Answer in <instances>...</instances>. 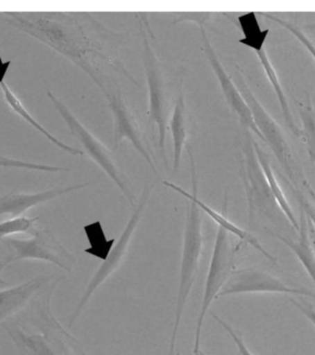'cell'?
Here are the masks:
<instances>
[{"label": "cell", "instance_id": "cell-8", "mask_svg": "<svg viewBox=\"0 0 315 355\" xmlns=\"http://www.w3.org/2000/svg\"><path fill=\"white\" fill-rule=\"evenodd\" d=\"M236 250L232 246L230 233L223 228L218 227L214 245L212 257H211L209 272H207L201 311L196 320L195 329V342H194V355L201 354V339L205 318L209 312L211 304L218 298L219 293L224 286L235 267Z\"/></svg>", "mask_w": 315, "mask_h": 355}, {"label": "cell", "instance_id": "cell-33", "mask_svg": "<svg viewBox=\"0 0 315 355\" xmlns=\"http://www.w3.org/2000/svg\"><path fill=\"white\" fill-rule=\"evenodd\" d=\"M303 28H305V30H309L312 31V32H315V24L305 25V26Z\"/></svg>", "mask_w": 315, "mask_h": 355}, {"label": "cell", "instance_id": "cell-5", "mask_svg": "<svg viewBox=\"0 0 315 355\" xmlns=\"http://www.w3.org/2000/svg\"><path fill=\"white\" fill-rule=\"evenodd\" d=\"M47 96L51 101L56 112L64 120L70 133L83 146L84 151L115 183L131 207H135V205H137V198L134 193L133 186L118 164L114 152L108 146H106L99 138L95 137L73 114L71 110L66 104L62 103L50 90H47Z\"/></svg>", "mask_w": 315, "mask_h": 355}, {"label": "cell", "instance_id": "cell-23", "mask_svg": "<svg viewBox=\"0 0 315 355\" xmlns=\"http://www.w3.org/2000/svg\"><path fill=\"white\" fill-rule=\"evenodd\" d=\"M83 230L90 243V247L84 250V252L105 261L114 248L117 239L106 238L102 223L100 221L84 225Z\"/></svg>", "mask_w": 315, "mask_h": 355}, {"label": "cell", "instance_id": "cell-36", "mask_svg": "<svg viewBox=\"0 0 315 355\" xmlns=\"http://www.w3.org/2000/svg\"><path fill=\"white\" fill-rule=\"evenodd\" d=\"M199 355H206V354H205L203 353V352H202V351H201V354H199Z\"/></svg>", "mask_w": 315, "mask_h": 355}, {"label": "cell", "instance_id": "cell-18", "mask_svg": "<svg viewBox=\"0 0 315 355\" xmlns=\"http://www.w3.org/2000/svg\"><path fill=\"white\" fill-rule=\"evenodd\" d=\"M168 129H170L173 141V170L176 171L180 168L182 154L188 139V115L184 88L180 92L178 98L174 105L173 114L169 122Z\"/></svg>", "mask_w": 315, "mask_h": 355}, {"label": "cell", "instance_id": "cell-6", "mask_svg": "<svg viewBox=\"0 0 315 355\" xmlns=\"http://www.w3.org/2000/svg\"><path fill=\"white\" fill-rule=\"evenodd\" d=\"M10 250V254L1 261V270L17 261L39 260L47 261L71 272L77 263L75 256L62 245L49 228H33L27 239L6 238L2 241Z\"/></svg>", "mask_w": 315, "mask_h": 355}, {"label": "cell", "instance_id": "cell-1", "mask_svg": "<svg viewBox=\"0 0 315 355\" xmlns=\"http://www.w3.org/2000/svg\"><path fill=\"white\" fill-rule=\"evenodd\" d=\"M0 21L26 33L80 67L102 92L119 89L121 78L139 85L121 59L125 35L92 17L61 11L0 12Z\"/></svg>", "mask_w": 315, "mask_h": 355}, {"label": "cell", "instance_id": "cell-26", "mask_svg": "<svg viewBox=\"0 0 315 355\" xmlns=\"http://www.w3.org/2000/svg\"><path fill=\"white\" fill-rule=\"evenodd\" d=\"M0 168H24V170L44 171V173H60V171H69V168L58 167V166L40 164V163L25 162V160L6 157H0Z\"/></svg>", "mask_w": 315, "mask_h": 355}, {"label": "cell", "instance_id": "cell-9", "mask_svg": "<svg viewBox=\"0 0 315 355\" xmlns=\"http://www.w3.org/2000/svg\"><path fill=\"white\" fill-rule=\"evenodd\" d=\"M153 189L154 184L145 186L142 196H140L139 202H137L136 207H135L134 212L132 214L130 218H129L128 224L124 228L119 239H118L117 242H115L108 258L105 261H103L102 266L98 268L96 272L94 273V275L90 280L88 286H87L86 290L84 291L83 297H81L80 302L78 304L77 308L75 309V311L73 312L71 317H70L69 328L72 327L73 324L83 314L87 304L91 300L94 293L119 268L120 263H122L123 259L125 258L126 253H128L129 245H130L132 239H133L135 231L137 230V225H139V222L142 220L143 215H144L148 199H150L151 193H153Z\"/></svg>", "mask_w": 315, "mask_h": 355}, {"label": "cell", "instance_id": "cell-27", "mask_svg": "<svg viewBox=\"0 0 315 355\" xmlns=\"http://www.w3.org/2000/svg\"><path fill=\"white\" fill-rule=\"evenodd\" d=\"M261 14L266 17V19H270V21H274L275 24L280 25L281 27L285 28L286 30H288L289 32L291 33V35H293L295 37L298 39V41H299L300 44H303V46L309 51V53H311V55L313 56L315 61V44L314 42L311 41V39H309L308 36L306 35L303 31H300L299 28L295 26L294 24H291V22L287 21L285 19L278 18V17L272 15V14Z\"/></svg>", "mask_w": 315, "mask_h": 355}, {"label": "cell", "instance_id": "cell-16", "mask_svg": "<svg viewBox=\"0 0 315 355\" xmlns=\"http://www.w3.org/2000/svg\"><path fill=\"white\" fill-rule=\"evenodd\" d=\"M50 280L49 276H38L15 287L0 290V325L26 308Z\"/></svg>", "mask_w": 315, "mask_h": 355}, {"label": "cell", "instance_id": "cell-2", "mask_svg": "<svg viewBox=\"0 0 315 355\" xmlns=\"http://www.w3.org/2000/svg\"><path fill=\"white\" fill-rule=\"evenodd\" d=\"M60 281L59 278L50 282L27 306L28 320L36 331H26L12 318L1 324L22 355H86L80 343L66 331L52 311L53 294Z\"/></svg>", "mask_w": 315, "mask_h": 355}, {"label": "cell", "instance_id": "cell-11", "mask_svg": "<svg viewBox=\"0 0 315 355\" xmlns=\"http://www.w3.org/2000/svg\"><path fill=\"white\" fill-rule=\"evenodd\" d=\"M112 115L114 123V144L115 148H119L124 140L129 141L137 153L150 166L154 173H157L153 148L148 135L140 122L137 112L130 105L126 96L119 89L107 90L103 92Z\"/></svg>", "mask_w": 315, "mask_h": 355}, {"label": "cell", "instance_id": "cell-32", "mask_svg": "<svg viewBox=\"0 0 315 355\" xmlns=\"http://www.w3.org/2000/svg\"><path fill=\"white\" fill-rule=\"evenodd\" d=\"M11 64V61L4 62L0 55V84L5 83V78L7 76L8 69Z\"/></svg>", "mask_w": 315, "mask_h": 355}, {"label": "cell", "instance_id": "cell-10", "mask_svg": "<svg viewBox=\"0 0 315 355\" xmlns=\"http://www.w3.org/2000/svg\"><path fill=\"white\" fill-rule=\"evenodd\" d=\"M251 132L243 130L239 146V171L248 202L249 220L258 212L266 213L275 205L255 149Z\"/></svg>", "mask_w": 315, "mask_h": 355}, {"label": "cell", "instance_id": "cell-35", "mask_svg": "<svg viewBox=\"0 0 315 355\" xmlns=\"http://www.w3.org/2000/svg\"><path fill=\"white\" fill-rule=\"evenodd\" d=\"M176 355H181V352H180L178 348L176 349Z\"/></svg>", "mask_w": 315, "mask_h": 355}, {"label": "cell", "instance_id": "cell-21", "mask_svg": "<svg viewBox=\"0 0 315 355\" xmlns=\"http://www.w3.org/2000/svg\"><path fill=\"white\" fill-rule=\"evenodd\" d=\"M257 53L258 59H259L260 64H262L264 73H266L267 80L271 84L273 89L275 96H277L278 103H280L281 112H282L284 121H285L286 125L288 126L289 130L292 134L298 138L302 137V130L295 123L293 115L291 114V107H289L288 98L285 94V92L281 85L280 78H278V73L275 71L274 66L270 61L269 55H267L266 50L264 49L259 51Z\"/></svg>", "mask_w": 315, "mask_h": 355}, {"label": "cell", "instance_id": "cell-28", "mask_svg": "<svg viewBox=\"0 0 315 355\" xmlns=\"http://www.w3.org/2000/svg\"><path fill=\"white\" fill-rule=\"evenodd\" d=\"M211 315H212L214 320L227 331V334L230 335V337L232 338L233 342H235L236 346H237L239 353H240L241 355H254L252 354V352L249 350L248 347H247L243 338H241L229 324L225 322L223 320H221L219 315L214 314V313H211Z\"/></svg>", "mask_w": 315, "mask_h": 355}, {"label": "cell", "instance_id": "cell-3", "mask_svg": "<svg viewBox=\"0 0 315 355\" xmlns=\"http://www.w3.org/2000/svg\"><path fill=\"white\" fill-rule=\"evenodd\" d=\"M139 24L142 38V61L148 86V125L153 129L158 128V145L160 155L166 160V137L169 122L179 93L184 88V80L176 83L170 69L160 60L154 52L150 41L151 29L148 19L142 18Z\"/></svg>", "mask_w": 315, "mask_h": 355}, {"label": "cell", "instance_id": "cell-15", "mask_svg": "<svg viewBox=\"0 0 315 355\" xmlns=\"http://www.w3.org/2000/svg\"><path fill=\"white\" fill-rule=\"evenodd\" d=\"M90 183H80L64 187H56L36 193H11L0 197V216L8 215L11 218H21L31 208L51 201L65 194L86 188Z\"/></svg>", "mask_w": 315, "mask_h": 355}, {"label": "cell", "instance_id": "cell-31", "mask_svg": "<svg viewBox=\"0 0 315 355\" xmlns=\"http://www.w3.org/2000/svg\"><path fill=\"white\" fill-rule=\"evenodd\" d=\"M315 201V196H314ZM300 205V209L305 213L307 218L310 219L311 222L315 225V205H311L310 202L303 199L302 196H298Z\"/></svg>", "mask_w": 315, "mask_h": 355}, {"label": "cell", "instance_id": "cell-4", "mask_svg": "<svg viewBox=\"0 0 315 355\" xmlns=\"http://www.w3.org/2000/svg\"><path fill=\"white\" fill-rule=\"evenodd\" d=\"M162 184L182 194L189 202L187 216H185L184 243H182L176 312H174L173 331H171L170 345H169L168 355H176L177 337H178L182 315H184L188 297L198 275L199 263H201L202 249H203V232H202L203 218H202L201 210L199 209L198 205L188 196L187 191L168 180H163Z\"/></svg>", "mask_w": 315, "mask_h": 355}, {"label": "cell", "instance_id": "cell-12", "mask_svg": "<svg viewBox=\"0 0 315 355\" xmlns=\"http://www.w3.org/2000/svg\"><path fill=\"white\" fill-rule=\"evenodd\" d=\"M252 293L298 295L315 300V293L311 290L287 286L280 279L257 268L233 270L232 275L219 293L218 298Z\"/></svg>", "mask_w": 315, "mask_h": 355}, {"label": "cell", "instance_id": "cell-14", "mask_svg": "<svg viewBox=\"0 0 315 355\" xmlns=\"http://www.w3.org/2000/svg\"><path fill=\"white\" fill-rule=\"evenodd\" d=\"M188 155H189L190 164H191V182H192V193H188V196L191 197L196 202V204L198 205L199 209L203 211L205 214L210 216L216 224L219 227L223 228L228 233L232 234L233 236H237L240 241L246 242L249 244L250 246L254 248L257 252H259L261 254L264 255V257L272 261V263H277V259L272 254H270L269 252L261 245L259 241L255 236H253L251 233L247 232L246 230L243 228L238 227L235 223L230 220L227 216V198H225V202L222 211L221 213L218 211L214 210L211 208L209 205L206 202L201 201L198 198V178H196V171L195 166V159H194L192 152L191 149H188Z\"/></svg>", "mask_w": 315, "mask_h": 355}, {"label": "cell", "instance_id": "cell-29", "mask_svg": "<svg viewBox=\"0 0 315 355\" xmlns=\"http://www.w3.org/2000/svg\"><path fill=\"white\" fill-rule=\"evenodd\" d=\"M211 13L205 12V13H187L185 17H181V18H178L176 21L173 22L174 24H180V22L184 21H193L196 22L198 26H201V25H204L205 22L210 19Z\"/></svg>", "mask_w": 315, "mask_h": 355}, {"label": "cell", "instance_id": "cell-19", "mask_svg": "<svg viewBox=\"0 0 315 355\" xmlns=\"http://www.w3.org/2000/svg\"><path fill=\"white\" fill-rule=\"evenodd\" d=\"M0 89H1L6 103L8 104L10 108L14 112H16V114H18L19 117H22L25 122L29 123L31 126H33L39 133L43 135L50 143L58 146L61 150L72 155V156H83L84 152L83 150L76 148L74 146L67 145V144L64 143L63 141L59 140L58 137H56L55 135L50 133L44 126L42 125L41 123L28 112V110L25 108L24 103L19 100L18 96L12 92V89L8 87L7 83H3L0 84Z\"/></svg>", "mask_w": 315, "mask_h": 355}, {"label": "cell", "instance_id": "cell-17", "mask_svg": "<svg viewBox=\"0 0 315 355\" xmlns=\"http://www.w3.org/2000/svg\"><path fill=\"white\" fill-rule=\"evenodd\" d=\"M300 230L299 238L296 241H292L278 234L272 232H267L269 235H273L288 246L289 249L294 252V254L297 256L298 260L302 263L303 267L310 275L312 280H313L315 284V252L310 241V234L308 231V218L306 216L305 213L300 209Z\"/></svg>", "mask_w": 315, "mask_h": 355}, {"label": "cell", "instance_id": "cell-34", "mask_svg": "<svg viewBox=\"0 0 315 355\" xmlns=\"http://www.w3.org/2000/svg\"><path fill=\"white\" fill-rule=\"evenodd\" d=\"M3 286H8V284L6 283V282L4 280H3V279L1 277H0V287H1Z\"/></svg>", "mask_w": 315, "mask_h": 355}, {"label": "cell", "instance_id": "cell-25", "mask_svg": "<svg viewBox=\"0 0 315 355\" xmlns=\"http://www.w3.org/2000/svg\"><path fill=\"white\" fill-rule=\"evenodd\" d=\"M39 218H10V220L0 223V241L8 238L12 234L24 233L31 231L35 228V224L37 223ZM0 270H1V261H0Z\"/></svg>", "mask_w": 315, "mask_h": 355}, {"label": "cell", "instance_id": "cell-7", "mask_svg": "<svg viewBox=\"0 0 315 355\" xmlns=\"http://www.w3.org/2000/svg\"><path fill=\"white\" fill-rule=\"evenodd\" d=\"M232 80L246 100L247 105L251 110L255 125L263 135L264 142L269 146L275 159L280 162L281 168H283L289 179L296 180L299 175L298 165L282 128L278 125L277 121L267 112L259 100L255 97L251 89L247 85L243 72L240 69L236 70Z\"/></svg>", "mask_w": 315, "mask_h": 355}, {"label": "cell", "instance_id": "cell-13", "mask_svg": "<svg viewBox=\"0 0 315 355\" xmlns=\"http://www.w3.org/2000/svg\"><path fill=\"white\" fill-rule=\"evenodd\" d=\"M199 29H201V40L202 43H203L204 52L206 53L207 61H209L211 69H212V71L214 74H215L216 80L219 81V87H221L222 93H223L224 98L225 101H226L228 106L232 110L233 114L238 117L241 129L254 133L264 142L263 135L260 133V131L258 130L257 126L255 125L251 110H250L248 105H247L246 100H244L238 87L236 86L232 78L230 77L229 73L225 69L221 59L219 58L218 53H216L213 45L211 44L209 35H207L204 25L199 26Z\"/></svg>", "mask_w": 315, "mask_h": 355}, {"label": "cell", "instance_id": "cell-20", "mask_svg": "<svg viewBox=\"0 0 315 355\" xmlns=\"http://www.w3.org/2000/svg\"><path fill=\"white\" fill-rule=\"evenodd\" d=\"M254 145L255 153H257V159L259 160L261 168H262L264 177H266L267 184H269V190L271 191L275 205L282 211V213L288 218L292 227L297 231H299V221L297 220L296 216H295L294 212L292 211V208L289 205L288 200H287L285 194H284L282 189H281L280 183L278 182L277 178L275 176L274 171L272 170L271 163H270L269 157L267 156L266 152L263 150L259 144L257 143L255 140Z\"/></svg>", "mask_w": 315, "mask_h": 355}, {"label": "cell", "instance_id": "cell-24", "mask_svg": "<svg viewBox=\"0 0 315 355\" xmlns=\"http://www.w3.org/2000/svg\"><path fill=\"white\" fill-rule=\"evenodd\" d=\"M299 114L303 122L300 139L307 148L311 162L315 164V105L310 101L299 104Z\"/></svg>", "mask_w": 315, "mask_h": 355}, {"label": "cell", "instance_id": "cell-30", "mask_svg": "<svg viewBox=\"0 0 315 355\" xmlns=\"http://www.w3.org/2000/svg\"><path fill=\"white\" fill-rule=\"evenodd\" d=\"M292 305L296 306L300 312L305 315V317L310 320L311 322L315 326V309L310 304L305 303V301H298L289 298Z\"/></svg>", "mask_w": 315, "mask_h": 355}, {"label": "cell", "instance_id": "cell-22", "mask_svg": "<svg viewBox=\"0 0 315 355\" xmlns=\"http://www.w3.org/2000/svg\"><path fill=\"white\" fill-rule=\"evenodd\" d=\"M238 24L244 35L239 43L251 48L255 53L263 50L270 31L261 29L257 14L248 12L238 17Z\"/></svg>", "mask_w": 315, "mask_h": 355}]
</instances>
